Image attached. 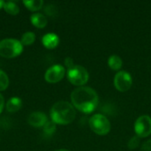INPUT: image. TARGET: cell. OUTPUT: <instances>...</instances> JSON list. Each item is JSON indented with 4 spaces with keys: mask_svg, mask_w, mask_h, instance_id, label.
Here are the masks:
<instances>
[{
    "mask_svg": "<svg viewBox=\"0 0 151 151\" xmlns=\"http://www.w3.org/2000/svg\"><path fill=\"white\" fill-rule=\"evenodd\" d=\"M30 20H31L32 25L37 28H43L47 26V23H48L47 18L40 12L32 14L30 17Z\"/></svg>",
    "mask_w": 151,
    "mask_h": 151,
    "instance_id": "cell-12",
    "label": "cell"
},
{
    "mask_svg": "<svg viewBox=\"0 0 151 151\" xmlns=\"http://www.w3.org/2000/svg\"><path fill=\"white\" fill-rule=\"evenodd\" d=\"M48 117L44 112L42 111H35L30 113L27 118V123L33 127H43L44 125L48 122Z\"/></svg>",
    "mask_w": 151,
    "mask_h": 151,
    "instance_id": "cell-9",
    "label": "cell"
},
{
    "mask_svg": "<svg viewBox=\"0 0 151 151\" xmlns=\"http://www.w3.org/2000/svg\"><path fill=\"white\" fill-rule=\"evenodd\" d=\"M122 65H123V61L120 58V57L118 55H111L108 59V65L112 70L115 71L119 70L122 67Z\"/></svg>",
    "mask_w": 151,
    "mask_h": 151,
    "instance_id": "cell-14",
    "label": "cell"
},
{
    "mask_svg": "<svg viewBox=\"0 0 151 151\" xmlns=\"http://www.w3.org/2000/svg\"><path fill=\"white\" fill-rule=\"evenodd\" d=\"M65 65H66V67H67L68 69H71L72 67H73L74 65H73V58H70V57L66 58L65 59Z\"/></svg>",
    "mask_w": 151,
    "mask_h": 151,
    "instance_id": "cell-22",
    "label": "cell"
},
{
    "mask_svg": "<svg viewBox=\"0 0 151 151\" xmlns=\"http://www.w3.org/2000/svg\"><path fill=\"white\" fill-rule=\"evenodd\" d=\"M139 144H140V137H138L136 135V136H134L133 138H131L129 140L127 146L130 150H134L139 146Z\"/></svg>",
    "mask_w": 151,
    "mask_h": 151,
    "instance_id": "cell-19",
    "label": "cell"
},
{
    "mask_svg": "<svg viewBox=\"0 0 151 151\" xmlns=\"http://www.w3.org/2000/svg\"><path fill=\"white\" fill-rule=\"evenodd\" d=\"M72 104L74 108L84 113L92 112L98 105V95L89 87H79L71 94Z\"/></svg>",
    "mask_w": 151,
    "mask_h": 151,
    "instance_id": "cell-1",
    "label": "cell"
},
{
    "mask_svg": "<svg viewBox=\"0 0 151 151\" xmlns=\"http://www.w3.org/2000/svg\"><path fill=\"white\" fill-rule=\"evenodd\" d=\"M42 43L45 48H47L49 50L55 49L59 43V37L58 36L57 34L48 33V34H46V35H44L42 36Z\"/></svg>",
    "mask_w": 151,
    "mask_h": 151,
    "instance_id": "cell-10",
    "label": "cell"
},
{
    "mask_svg": "<svg viewBox=\"0 0 151 151\" xmlns=\"http://www.w3.org/2000/svg\"><path fill=\"white\" fill-rule=\"evenodd\" d=\"M55 151H69V150H65V149H59V150H55Z\"/></svg>",
    "mask_w": 151,
    "mask_h": 151,
    "instance_id": "cell-25",
    "label": "cell"
},
{
    "mask_svg": "<svg viewBox=\"0 0 151 151\" xmlns=\"http://www.w3.org/2000/svg\"><path fill=\"white\" fill-rule=\"evenodd\" d=\"M35 41V35L33 32H26L21 36L20 42L22 45H32Z\"/></svg>",
    "mask_w": 151,
    "mask_h": 151,
    "instance_id": "cell-16",
    "label": "cell"
},
{
    "mask_svg": "<svg viewBox=\"0 0 151 151\" xmlns=\"http://www.w3.org/2000/svg\"><path fill=\"white\" fill-rule=\"evenodd\" d=\"M134 131L138 137L145 138L151 134V118L148 115L139 117L134 123Z\"/></svg>",
    "mask_w": 151,
    "mask_h": 151,
    "instance_id": "cell-6",
    "label": "cell"
},
{
    "mask_svg": "<svg viewBox=\"0 0 151 151\" xmlns=\"http://www.w3.org/2000/svg\"><path fill=\"white\" fill-rule=\"evenodd\" d=\"M50 115L51 121L55 124L67 125L74 120L76 111L72 104L66 101H59L53 104Z\"/></svg>",
    "mask_w": 151,
    "mask_h": 151,
    "instance_id": "cell-2",
    "label": "cell"
},
{
    "mask_svg": "<svg viewBox=\"0 0 151 151\" xmlns=\"http://www.w3.org/2000/svg\"><path fill=\"white\" fill-rule=\"evenodd\" d=\"M23 4L29 11L36 12L42 8L43 1L42 0H27V1H23Z\"/></svg>",
    "mask_w": 151,
    "mask_h": 151,
    "instance_id": "cell-13",
    "label": "cell"
},
{
    "mask_svg": "<svg viewBox=\"0 0 151 151\" xmlns=\"http://www.w3.org/2000/svg\"><path fill=\"white\" fill-rule=\"evenodd\" d=\"M65 74V69L61 65H54L47 69L44 79L49 83H57L60 81Z\"/></svg>",
    "mask_w": 151,
    "mask_h": 151,
    "instance_id": "cell-8",
    "label": "cell"
},
{
    "mask_svg": "<svg viewBox=\"0 0 151 151\" xmlns=\"http://www.w3.org/2000/svg\"><path fill=\"white\" fill-rule=\"evenodd\" d=\"M4 2L2 1V0H0V9L4 7Z\"/></svg>",
    "mask_w": 151,
    "mask_h": 151,
    "instance_id": "cell-24",
    "label": "cell"
},
{
    "mask_svg": "<svg viewBox=\"0 0 151 151\" xmlns=\"http://www.w3.org/2000/svg\"><path fill=\"white\" fill-rule=\"evenodd\" d=\"M23 51V45L17 39H4L0 41V56L5 58H13Z\"/></svg>",
    "mask_w": 151,
    "mask_h": 151,
    "instance_id": "cell-3",
    "label": "cell"
},
{
    "mask_svg": "<svg viewBox=\"0 0 151 151\" xmlns=\"http://www.w3.org/2000/svg\"><path fill=\"white\" fill-rule=\"evenodd\" d=\"M91 130L98 135H105L111 130L109 119L103 114H95L88 120Z\"/></svg>",
    "mask_w": 151,
    "mask_h": 151,
    "instance_id": "cell-4",
    "label": "cell"
},
{
    "mask_svg": "<svg viewBox=\"0 0 151 151\" xmlns=\"http://www.w3.org/2000/svg\"><path fill=\"white\" fill-rule=\"evenodd\" d=\"M45 12L48 14V15H53V14H55V12H56V8H55V6L54 5H51V4H50V5H47L46 6V8H45Z\"/></svg>",
    "mask_w": 151,
    "mask_h": 151,
    "instance_id": "cell-20",
    "label": "cell"
},
{
    "mask_svg": "<svg viewBox=\"0 0 151 151\" xmlns=\"http://www.w3.org/2000/svg\"><path fill=\"white\" fill-rule=\"evenodd\" d=\"M68 81L75 86L82 87L88 81L89 74L87 69L81 65H74L67 71Z\"/></svg>",
    "mask_w": 151,
    "mask_h": 151,
    "instance_id": "cell-5",
    "label": "cell"
},
{
    "mask_svg": "<svg viewBox=\"0 0 151 151\" xmlns=\"http://www.w3.org/2000/svg\"><path fill=\"white\" fill-rule=\"evenodd\" d=\"M6 111L9 113H15L17 111H19L21 107H22V101L19 97L14 96V97H11L7 103H6Z\"/></svg>",
    "mask_w": 151,
    "mask_h": 151,
    "instance_id": "cell-11",
    "label": "cell"
},
{
    "mask_svg": "<svg viewBox=\"0 0 151 151\" xmlns=\"http://www.w3.org/2000/svg\"><path fill=\"white\" fill-rule=\"evenodd\" d=\"M57 130L56 124L53 121H48L43 127V133L47 135H52Z\"/></svg>",
    "mask_w": 151,
    "mask_h": 151,
    "instance_id": "cell-18",
    "label": "cell"
},
{
    "mask_svg": "<svg viewBox=\"0 0 151 151\" xmlns=\"http://www.w3.org/2000/svg\"><path fill=\"white\" fill-rule=\"evenodd\" d=\"M114 86L120 92H126L130 89L133 84V79L130 73L126 71H119L114 76Z\"/></svg>",
    "mask_w": 151,
    "mask_h": 151,
    "instance_id": "cell-7",
    "label": "cell"
},
{
    "mask_svg": "<svg viewBox=\"0 0 151 151\" xmlns=\"http://www.w3.org/2000/svg\"><path fill=\"white\" fill-rule=\"evenodd\" d=\"M3 8L7 13L11 15H17L19 12V8L14 2H4Z\"/></svg>",
    "mask_w": 151,
    "mask_h": 151,
    "instance_id": "cell-15",
    "label": "cell"
},
{
    "mask_svg": "<svg viewBox=\"0 0 151 151\" xmlns=\"http://www.w3.org/2000/svg\"><path fill=\"white\" fill-rule=\"evenodd\" d=\"M9 86V78L7 74L0 69V91L5 90Z\"/></svg>",
    "mask_w": 151,
    "mask_h": 151,
    "instance_id": "cell-17",
    "label": "cell"
},
{
    "mask_svg": "<svg viewBox=\"0 0 151 151\" xmlns=\"http://www.w3.org/2000/svg\"><path fill=\"white\" fill-rule=\"evenodd\" d=\"M4 108V96L0 94V114L2 113Z\"/></svg>",
    "mask_w": 151,
    "mask_h": 151,
    "instance_id": "cell-23",
    "label": "cell"
},
{
    "mask_svg": "<svg viewBox=\"0 0 151 151\" xmlns=\"http://www.w3.org/2000/svg\"><path fill=\"white\" fill-rule=\"evenodd\" d=\"M142 151H151V139L148 140L147 142H145L142 147Z\"/></svg>",
    "mask_w": 151,
    "mask_h": 151,
    "instance_id": "cell-21",
    "label": "cell"
}]
</instances>
